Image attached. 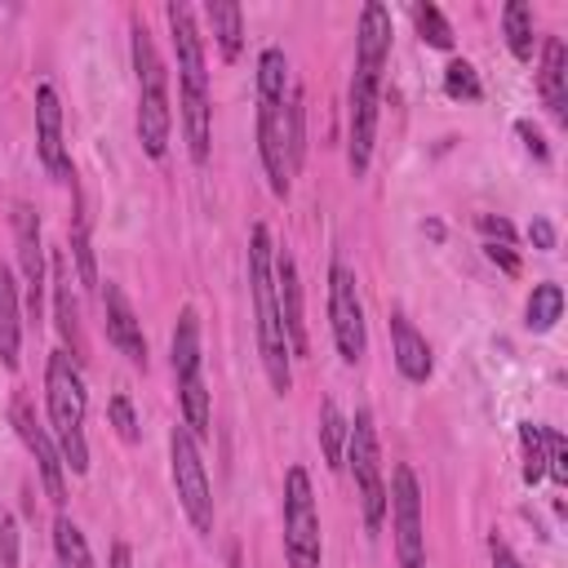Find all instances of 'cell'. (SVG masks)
<instances>
[{"label":"cell","instance_id":"21","mask_svg":"<svg viewBox=\"0 0 568 568\" xmlns=\"http://www.w3.org/2000/svg\"><path fill=\"white\" fill-rule=\"evenodd\" d=\"M22 302H18V284L13 271L0 266V364L13 373L18 368V351H22Z\"/></svg>","mask_w":568,"mask_h":568},{"label":"cell","instance_id":"30","mask_svg":"<svg viewBox=\"0 0 568 568\" xmlns=\"http://www.w3.org/2000/svg\"><path fill=\"white\" fill-rule=\"evenodd\" d=\"M519 453H524V484L546 479V426L524 422L519 426Z\"/></svg>","mask_w":568,"mask_h":568},{"label":"cell","instance_id":"23","mask_svg":"<svg viewBox=\"0 0 568 568\" xmlns=\"http://www.w3.org/2000/svg\"><path fill=\"white\" fill-rule=\"evenodd\" d=\"M479 235H484V253L506 271V275H519V253H515V226L506 217H493L484 213L479 217Z\"/></svg>","mask_w":568,"mask_h":568},{"label":"cell","instance_id":"10","mask_svg":"<svg viewBox=\"0 0 568 568\" xmlns=\"http://www.w3.org/2000/svg\"><path fill=\"white\" fill-rule=\"evenodd\" d=\"M169 466H173V488H178V501H182L191 528L213 532V488H209V475H204L200 439L182 422L169 430Z\"/></svg>","mask_w":568,"mask_h":568},{"label":"cell","instance_id":"6","mask_svg":"<svg viewBox=\"0 0 568 568\" xmlns=\"http://www.w3.org/2000/svg\"><path fill=\"white\" fill-rule=\"evenodd\" d=\"M133 71H138V142L151 160H164L169 133H173V106H169V71L160 62V49L142 18H133Z\"/></svg>","mask_w":568,"mask_h":568},{"label":"cell","instance_id":"8","mask_svg":"<svg viewBox=\"0 0 568 568\" xmlns=\"http://www.w3.org/2000/svg\"><path fill=\"white\" fill-rule=\"evenodd\" d=\"M284 559H288V568H320L324 564L320 510H315L306 466H288V475H284Z\"/></svg>","mask_w":568,"mask_h":568},{"label":"cell","instance_id":"3","mask_svg":"<svg viewBox=\"0 0 568 568\" xmlns=\"http://www.w3.org/2000/svg\"><path fill=\"white\" fill-rule=\"evenodd\" d=\"M248 293H253V328H257V351L262 368L275 395L293 390V355L288 337L280 324V302H275V240L266 222H253L248 231Z\"/></svg>","mask_w":568,"mask_h":568},{"label":"cell","instance_id":"9","mask_svg":"<svg viewBox=\"0 0 568 568\" xmlns=\"http://www.w3.org/2000/svg\"><path fill=\"white\" fill-rule=\"evenodd\" d=\"M346 462L359 488V510H364V528L377 532L386 519V479H382V453H377V430H373V413L359 408L351 417L346 430Z\"/></svg>","mask_w":568,"mask_h":568},{"label":"cell","instance_id":"32","mask_svg":"<svg viewBox=\"0 0 568 568\" xmlns=\"http://www.w3.org/2000/svg\"><path fill=\"white\" fill-rule=\"evenodd\" d=\"M413 22H417V36L430 49H453V27L435 4H413Z\"/></svg>","mask_w":568,"mask_h":568},{"label":"cell","instance_id":"26","mask_svg":"<svg viewBox=\"0 0 568 568\" xmlns=\"http://www.w3.org/2000/svg\"><path fill=\"white\" fill-rule=\"evenodd\" d=\"M284 151H288V173H297L306 155V102L297 84H288V98H284Z\"/></svg>","mask_w":568,"mask_h":568},{"label":"cell","instance_id":"24","mask_svg":"<svg viewBox=\"0 0 568 568\" xmlns=\"http://www.w3.org/2000/svg\"><path fill=\"white\" fill-rule=\"evenodd\" d=\"M559 315H564V288H559L555 280L532 284L528 306H524V324H528L532 333H550V328L559 324Z\"/></svg>","mask_w":568,"mask_h":568},{"label":"cell","instance_id":"33","mask_svg":"<svg viewBox=\"0 0 568 568\" xmlns=\"http://www.w3.org/2000/svg\"><path fill=\"white\" fill-rule=\"evenodd\" d=\"M106 417H111V426H115V435H120L124 444H138V439H142V426H138V413H133V399H129V395H111Z\"/></svg>","mask_w":568,"mask_h":568},{"label":"cell","instance_id":"38","mask_svg":"<svg viewBox=\"0 0 568 568\" xmlns=\"http://www.w3.org/2000/svg\"><path fill=\"white\" fill-rule=\"evenodd\" d=\"M515 133L524 138V146H528V151H532L537 160H546V155H550V151H546V138H541V133H537V129H532L528 120H519V124H515Z\"/></svg>","mask_w":568,"mask_h":568},{"label":"cell","instance_id":"11","mask_svg":"<svg viewBox=\"0 0 568 568\" xmlns=\"http://www.w3.org/2000/svg\"><path fill=\"white\" fill-rule=\"evenodd\" d=\"M328 324H333V342H337L342 364H359L368 351V324H364L355 271L342 257H333V266H328Z\"/></svg>","mask_w":568,"mask_h":568},{"label":"cell","instance_id":"37","mask_svg":"<svg viewBox=\"0 0 568 568\" xmlns=\"http://www.w3.org/2000/svg\"><path fill=\"white\" fill-rule=\"evenodd\" d=\"M528 240H532V248L550 253V248H555V226H550L546 217H532V226H528Z\"/></svg>","mask_w":568,"mask_h":568},{"label":"cell","instance_id":"12","mask_svg":"<svg viewBox=\"0 0 568 568\" xmlns=\"http://www.w3.org/2000/svg\"><path fill=\"white\" fill-rule=\"evenodd\" d=\"M390 528H395V559L399 568H426V532H422V488L413 466L390 470V493H386Z\"/></svg>","mask_w":568,"mask_h":568},{"label":"cell","instance_id":"39","mask_svg":"<svg viewBox=\"0 0 568 568\" xmlns=\"http://www.w3.org/2000/svg\"><path fill=\"white\" fill-rule=\"evenodd\" d=\"M106 568H133V550H129V541H111V559H106Z\"/></svg>","mask_w":568,"mask_h":568},{"label":"cell","instance_id":"1","mask_svg":"<svg viewBox=\"0 0 568 568\" xmlns=\"http://www.w3.org/2000/svg\"><path fill=\"white\" fill-rule=\"evenodd\" d=\"M386 58H390V13H386V4L368 0L359 9V27H355V71H351V93H346V164L355 178H364V169L373 160Z\"/></svg>","mask_w":568,"mask_h":568},{"label":"cell","instance_id":"17","mask_svg":"<svg viewBox=\"0 0 568 568\" xmlns=\"http://www.w3.org/2000/svg\"><path fill=\"white\" fill-rule=\"evenodd\" d=\"M275 302H280V324L288 337V355H306V320H302V275L288 248H275Z\"/></svg>","mask_w":568,"mask_h":568},{"label":"cell","instance_id":"7","mask_svg":"<svg viewBox=\"0 0 568 568\" xmlns=\"http://www.w3.org/2000/svg\"><path fill=\"white\" fill-rule=\"evenodd\" d=\"M169 359H173L182 426H186L195 439H204L213 413H209V386H204V351H200V315H195V306H182V311H178L173 342H169Z\"/></svg>","mask_w":568,"mask_h":568},{"label":"cell","instance_id":"4","mask_svg":"<svg viewBox=\"0 0 568 568\" xmlns=\"http://www.w3.org/2000/svg\"><path fill=\"white\" fill-rule=\"evenodd\" d=\"M44 408H49V435L62 453V466L71 475H84L89 470V444H84L89 390H84V368L67 351H53L44 364Z\"/></svg>","mask_w":568,"mask_h":568},{"label":"cell","instance_id":"34","mask_svg":"<svg viewBox=\"0 0 568 568\" xmlns=\"http://www.w3.org/2000/svg\"><path fill=\"white\" fill-rule=\"evenodd\" d=\"M546 475H550L555 484L568 479V444H564V435L550 430V426H546Z\"/></svg>","mask_w":568,"mask_h":568},{"label":"cell","instance_id":"14","mask_svg":"<svg viewBox=\"0 0 568 568\" xmlns=\"http://www.w3.org/2000/svg\"><path fill=\"white\" fill-rule=\"evenodd\" d=\"M13 244H18V266L27 284V311L40 320L44 311V284H49V262H44V240H40V217L31 204H13Z\"/></svg>","mask_w":568,"mask_h":568},{"label":"cell","instance_id":"28","mask_svg":"<svg viewBox=\"0 0 568 568\" xmlns=\"http://www.w3.org/2000/svg\"><path fill=\"white\" fill-rule=\"evenodd\" d=\"M501 31H506V49H510L519 62H528V58H532V9H528L524 0H510V4L501 9Z\"/></svg>","mask_w":568,"mask_h":568},{"label":"cell","instance_id":"5","mask_svg":"<svg viewBox=\"0 0 568 568\" xmlns=\"http://www.w3.org/2000/svg\"><path fill=\"white\" fill-rule=\"evenodd\" d=\"M288 58L280 44H266L257 53V155L266 169L271 195H288V151H284V98H288Z\"/></svg>","mask_w":568,"mask_h":568},{"label":"cell","instance_id":"31","mask_svg":"<svg viewBox=\"0 0 568 568\" xmlns=\"http://www.w3.org/2000/svg\"><path fill=\"white\" fill-rule=\"evenodd\" d=\"M444 93H448V98H457V102H479L484 84H479L475 67H470L466 58H453V62L444 67Z\"/></svg>","mask_w":568,"mask_h":568},{"label":"cell","instance_id":"36","mask_svg":"<svg viewBox=\"0 0 568 568\" xmlns=\"http://www.w3.org/2000/svg\"><path fill=\"white\" fill-rule=\"evenodd\" d=\"M488 559H493V568H528L501 537H488Z\"/></svg>","mask_w":568,"mask_h":568},{"label":"cell","instance_id":"25","mask_svg":"<svg viewBox=\"0 0 568 568\" xmlns=\"http://www.w3.org/2000/svg\"><path fill=\"white\" fill-rule=\"evenodd\" d=\"M53 550H58V568H98L93 550H89V541H84V532L71 515L53 519Z\"/></svg>","mask_w":568,"mask_h":568},{"label":"cell","instance_id":"13","mask_svg":"<svg viewBox=\"0 0 568 568\" xmlns=\"http://www.w3.org/2000/svg\"><path fill=\"white\" fill-rule=\"evenodd\" d=\"M13 430H18V439L27 444V453L36 457V470H40V484H44L49 501H53V506H62V501H67V466H62V453H58L53 435L36 422V413H31L27 395H18V399H13Z\"/></svg>","mask_w":568,"mask_h":568},{"label":"cell","instance_id":"16","mask_svg":"<svg viewBox=\"0 0 568 568\" xmlns=\"http://www.w3.org/2000/svg\"><path fill=\"white\" fill-rule=\"evenodd\" d=\"M49 284H53V320H58V333H62V351L84 364V328H80V297H75V271H71V257L62 248H53L49 257Z\"/></svg>","mask_w":568,"mask_h":568},{"label":"cell","instance_id":"20","mask_svg":"<svg viewBox=\"0 0 568 568\" xmlns=\"http://www.w3.org/2000/svg\"><path fill=\"white\" fill-rule=\"evenodd\" d=\"M390 351H395V368H399L408 382H426V377L435 373L430 342H426L404 315H390Z\"/></svg>","mask_w":568,"mask_h":568},{"label":"cell","instance_id":"22","mask_svg":"<svg viewBox=\"0 0 568 568\" xmlns=\"http://www.w3.org/2000/svg\"><path fill=\"white\" fill-rule=\"evenodd\" d=\"M204 18H209V27H213V40H217L222 58L235 62L240 49H244V9L231 4V0H209V4H204Z\"/></svg>","mask_w":568,"mask_h":568},{"label":"cell","instance_id":"18","mask_svg":"<svg viewBox=\"0 0 568 568\" xmlns=\"http://www.w3.org/2000/svg\"><path fill=\"white\" fill-rule=\"evenodd\" d=\"M102 315H106V337H111V346H115L129 364H142V368H146V337H142V320H138L133 302L124 297V288H120V284H111V280H106V288H102Z\"/></svg>","mask_w":568,"mask_h":568},{"label":"cell","instance_id":"2","mask_svg":"<svg viewBox=\"0 0 568 568\" xmlns=\"http://www.w3.org/2000/svg\"><path fill=\"white\" fill-rule=\"evenodd\" d=\"M169 31H173V49H178V115H182V138L195 164L209 160V142H213V106H209V71H204V40L200 27L191 18V9L182 0H169L164 9Z\"/></svg>","mask_w":568,"mask_h":568},{"label":"cell","instance_id":"27","mask_svg":"<svg viewBox=\"0 0 568 568\" xmlns=\"http://www.w3.org/2000/svg\"><path fill=\"white\" fill-rule=\"evenodd\" d=\"M346 430H351V422L342 417L337 399H324V404H320V448H324V462H328L333 470L346 466Z\"/></svg>","mask_w":568,"mask_h":568},{"label":"cell","instance_id":"35","mask_svg":"<svg viewBox=\"0 0 568 568\" xmlns=\"http://www.w3.org/2000/svg\"><path fill=\"white\" fill-rule=\"evenodd\" d=\"M0 568H18V519L0 515Z\"/></svg>","mask_w":568,"mask_h":568},{"label":"cell","instance_id":"15","mask_svg":"<svg viewBox=\"0 0 568 568\" xmlns=\"http://www.w3.org/2000/svg\"><path fill=\"white\" fill-rule=\"evenodd\" d=\"M36 155L58 182H75V169L67 160V138H62V102L53 84L36 89Z\"/></svg>","mask_w":568,"mask_h":568},{"label":"cell","instance_id":"29","mask_svg":"<svg viewBox=\"0 0 568 568\" xmlns=\"http://www.w3.org/2000/svg\"><path fill=\"white\" fill-rule=\"evenodd\" d=\"M71 257H75V284L93 288V284H98V266H93L89 217H84V204H80V200H75V226H71Z\"/></svg>","mask_w":568,"mask_h":568},{"label":"cell","instance_id":"19","mask_svg":"<svg viewBox=\"0 0 568 568\" xmlns=\"http://www.w3.org/2000/svg\"><path fill=\"white\" fill-rule=\"evenodd\" d=\"M541 102L555 124H568V44L559 36H546L541 44V75H537Z\"/></svg>","mask_w":568,"mask_h":568}]
</instances>
